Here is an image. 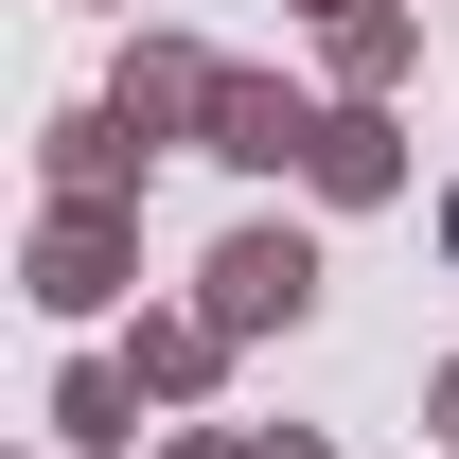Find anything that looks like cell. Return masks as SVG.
<instances>
[{"label":"cell","mask_w":459,"mask_h":459,"mask_svg":"<svg viewBox=\"0 0 459 459\" xmlns=\"http://www.w3.org/2000/svg\"><path fill=\"white\" fill-rule=\"evenodd\" d=\"M212 283H230V318H300V247H230Z\"/></svg>","instance_id":"obj_1"}]
</instances>
